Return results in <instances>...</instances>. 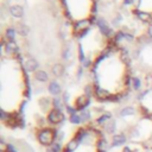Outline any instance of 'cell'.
Listing matches in <instances>:
<instances>
[{
  "mask_svg": "<svg viewBox=\"0 0 152 152\" xmlns=\"http://www.w3.org/2000/svg\"><path fill=\"white\" fill-rule=\"evenodd\" d=\"M5 152H18V151H17V148H15V147H14L12 144H7Z\"/></svg>",
  "mask_w": 152,
  "mask_h": 152,
  "instance_id": "33",
  "label": "cell"
},
{
  "mask_svg": "<svg viewBox=\"0 0 152 152\" xmlns=\"http://www.w3.org/2000/svg\"><path fill=\"white\" fill-rule=\"evenodd\" d=\"M24 66H25V70H26L27 72H36V71L38 70V68H39V63H38V61H37L36 58L28 57V58L25 61Z\"/></svg>",
  "mask_w": 152,
  "mask_h": 152,
  "instance_id": "8",
  "label": "cell"
},
{
  "mask_svg": "<svg viewBox=\"0 0 152 152\" xmlns=\"http://www.w3.org/2000/svg\"><path fill=\"white\" fill-rule=\"evenodd\" d=\"M63 138H64V133H63L61 129H57V131L55 132V139H56V141L61 142V141L63 140Z\"/></svg>",
  "mask_w": 152,
  "mask_h": 152,
  "instance_id": "30",
  "label": "cell"
},
{
  "mask_svg": "<svg viewBox=\"0 0 152 152\" xmlns=\"http://www.w3.org/2000/svg\"><path fill=\"white\" fill-rule=\"evenodd\" d=\"M34 80L40 82V83H45L49 81V74L45 71V70H40L38 69L36 72H34Z\"/></svg>",
  "mask_w": 152,
  "mask_h": 152,
  "instance_id": "14",
  "label": "cell"
},
{
  "mask_svg": "<svg viewBox=\"0 0 152 152\" xmlns=\"http://www.w3.org/2000/svg\"><path fill=\"white\" fill-rule=\"evenodd\" d=\"M95 93V87H93V86H90V84H87L86 87H84V94L90 99L91 97V95Z\"/></svg>",
  "mask_w": 152,
  "mask_h": 152,
  "instance_id": "28",
  "label": "cell"
},
{
  "mask_svg": "<svg viewBox=\"0 0 152 152\" xmlns=\"http://www.w3.org/2000/svg\"><path fill=\"white\" fill-rule=\"evenodd\" d=\"M93 19H94V17L84 18V19H78V20L74 21V23H72L74 34L80 33V32H82V31H83V30H86V28H89V27H90V25H91L93 23H95Z\"/></svg>",
  "mask_w": 152,
  "mask_h": 152,
  "instance_id": "2",
  "label": "cell"
},
{
  "mask_svg": "<svg viewBox=\"0 0 152 152\" xmlns=\"http://www.w3.org/2000/svg\"><path fill=\"white\" fill-rule=\"evenodd\" d=\"M78 144H80V142H78L75 138L71 139V140H69V142L64 146V151H63V152H74V151H76Z\"/></svg>",
  "mask_w": 152,
  "mask_h": 152,
  "instance_id": "18",
  "label": "cell"
},
{
  "mask_svg": "<svg viewBox=\"0 0 152 152\" xmlns=\"http://www.w3.org/2000/svg\"><path fill=\"white\" fill-rule=\"evenodd\" d=\"M83 66L81 65V66H78V69H77V78H81L82 77V72H83Z\"/></svg>",
  "mask_w": 152,
  "mask_h": 152,
  "instance_id": "39",
  "label": "cell"
},
{
  "mask_svg": "<svg viewBox=\"0 0 152 152\" xmlns=\"http://www.w3.org/2000/svg\"><path fill=\"white\" fill-rule=\"evenodd\" d=\"M80 115H81L82 122H87V121H89L90 118H91V113H90V110H88V109L82 110V112L80 113Z\"/></svg>",
  "mask_w": 152,
  "mask_h": 152,
  "instance_id": "26",
  "label": "cell"
},
{
  "mask_svg": "<svg viewBox=\"0 0 152 152\" xmlns=\"http://www.w3.org/2000/svg\"><path fill=\"white\" fill-rule=\"evenodd\" d=\"M131 84H132V88H133L134 90H139V89L141 88V81H140L139 77L133 76V77L131 78Z\"/></svg>",
  "mask_w": 152,
  "mask_h": 152,
  "instance_id": "25",
  "label": "cell"
},
{
  "mask_svg": "<svg viewBox=\"0 0 152 152\" xmlns=\"http://www.w3.org/2000/svg\"><path fill=\"white\" fill-rule=\"evenodd\" d=\"M125 142H126V135L122 134V133H119V134H114V135H113L110 146H112V147H118V146L124 145Z\"/></svg>",
  "mask_w": 152,
  "mask_h": 152,
  "instance_id": "12",
  "label": "cell"
},
{
  "mask_svg": "<svg viewBox=\"0 0 152 152\" xmlns=\"http://www.w3.org/2000/svg\"><path fill=\"white\" fill-rule=\"evenodd\" d=\"M125 39H126V40H128V42H133V40H134V36H133V34H131V33L125 32Z\"/></svg>",
  "mask_w": 152,
  "mask_h": 152,
  "instance_id": "35",
  "label": "cell"
},
{
  "mask_svg": "<svg viewBox=\"0 0 152 152\" xmlns=\"http://www.w3.org/2000/svg\"><path fill=\"white\" fill-rule=\"evenodd\" d=\"M135 113V109H134V107H132V106H126V107H124V108H121V110H120V116H122V118H125V116H131V115H133Z\"/></svg>",
  "mask_w": 152,
  "mask_h": 152,
  "instance_id": "20",
  "label": "cell"
},
{
  "mask_svg": "<svg viewBox=\"0 0 152 152\" xmlns=\"http://www.w3.org/2000/svg\"><path fill=\"white\" fill-rule=\"evenodd\" d=\"M69 96H70V95H69V93H68V91H65V93H63V97H62V100H63V102H64L65 104H68L66 102L69 101Z\"/></svg>",
  "mask_w": 152,
  "mask_h": 152,
  "instance_id": "36",
  "label": "cell"
},
{
  "mask_svg": "<svg viewBox=\"0 0 152 152\" xmlns=\"http://www.w3.org/2000/svg\"><path fill=\"white\" fill-rule=\"evenodd\" d=\"M51 148H52L55 152H61V151H62V145H61V142L55 141V142L51 145Z\"/></svg>",
  "mask_w": 152,
  "mask_h": 152,
  "instance_id": "32",
  "label": "cell"
},
{
  "mask_svg": "<svg viewBox=\"0 0 152 152\" xmlns=\"http://www.w3.org/2000/svg\"><path fill=\"white\" fill-rule=\"evenodd\" d=\"M122 152H133V151L131 150V147H128V146H125V147L122 148Z\"/></svg>",
  "mask_w": 152,
  "mask_h": 152,
  "instance_id": "41",
  "label": "cell"
},
{
  "mask_svg": "<svg viewBox=\"0 0 152 152\" xmlns=\"http://www.w3.org/2000/svg\"><path fill=\"white\" fill-rule=\"evenodd\" d=\"M15 34H17V30L12 26H8L5 30V39L7 42H14L15 40Z\"/></svg>",
  "mask_w": 152,
  "mask_h": 152,
  "instance_id": "17",
  "label": "cell"
},
{
  "mask_svg": "<svg viewBox=\"0 0 152 152\" xmlns=\"http://www.w3.org/2000/svg\"><path fill=\"white\" fill-rule=\"evenodd\" d=\"M147 37H148L150 39H152V23L147 26Z\"/></svg>",
  "mask_w": 152,
  "mask_h": 152,
  "instance_id": "37",
  "label": "cell"
},
{
  "mask_svg": "<svg viewBox=\"0 0 152 152\" xmlns=\"http://www.w3.org/2000/svg\"><path fill=\"white\" fill-rule=\"evenodd\" d=\"M141 5V0H133V6H134V10H138Z\"/></svg>",
  "mask_w": 152,
  "mask_h": 152,
  "instance_id": "38",
  "label": "cell"
},
{
  "mask_svg": "<svg viewBox=\"0 0 152 152\" xmlns=\"http://www.w3.org/2000/svg\"><path fill=\"white\" fill-rule=\"evenodd\" d=\"M63 106H65V103L63 102V100H62L61 97H58V96H55V97L52 99V108L62 110Z\"/></svg>",
  "mask_w": 152,
  "mask_h": 152,
  "instance_id": "23",
  "label": "cell"
},
{
  "mask_svg": "<svg viewBox=\"0 0 152 152\" xmlns=\"http://www.w3.org/2000/svg\"><path fill=\"white\" fill-rule=\"evenodd\" d=\"M38 106H39V108H40L43 112H48L49 107L52 106V100H50V99L46 97V96H43V97H40V99L38 100Z\"/></svg>",
  "mask_w": 152,
  "mask_h": 152,
  "instance_id": "15",
  "label": "cell"
},
{
  "mask_svg": "<svg viewBox=\"0 0 152 152\" xmlns=\"http://www.w3.org/2000/svg\"><path fill=\"white\" fill-rule=\"evenodd\" d=\"M122 5H124V6L133 5V0H122Z\"/></svg>",
  "mask_w": 152,
  "mask_h": 152,
  "instance_id": "40",
  "label": "cell"
},
{
  "mask_svg": "<svg viewBox=\"0 0 152 152\" xmlns=\"http://www.w3.org/2000/svg\"><path fill=\"white\" fill-rule=\"evenodd\" d=\"M151 81H152V75H151Z\"/></svg>",
  "mask_w": 152,
  "mask_h": 152,
  "instance_id": "43",
  "label": "cell"
},
{
  "mask_svg": "<svg viewBox=\"0 0 152 152\" xmlns=\"http://www.w3.org/2000/svg\"><path fill=\"white\" fill-rule=\"evenodd\" d=\"M91 65V59L90 58H86V61L82 63V66L83 68H89Z\"/></svg>",
  "mask_w": 152,
  "mask_h": 152,
  "instance_id": "34",
  "label": "cell"
},
{
  "mask_svg": "<svg viewBox=\"0 0 152 152\" xmlns=\"http://www.w3.org/2000/svg\"><path fill=\"white\" fill-rule=\"evenodd\" d=\"M96 147L100 152H106L108 148H109V144L107 142L106 139H99L97 140V144H96Z\"/></svg>",
  "mask_w": 152,
  "mask_h": 152,
  "instance_id": "22",
  "label": "cell"
},
{
  "mask_svg": "<svg viewBox=\"0 0 152 152\" xmlns=\"http://www.w3.org/2000/svg\"><path fill=\"white\" fill-rule=\"evenodd\" d=\"M48 91L51 95H53V96H58L62 93V87H61V84L56 80H53V81H50L49 82V84H48Z\"/></svg>",
  "mask_w": 152,
  "mask_h": 152,
  "instance_id": "10",
  "label": "cell"
},
{
  "mask_svg": "<svg viewBox=\"0 0 152 152\" xmlns=\"http://www.w3.org/2000/svg\"><path fill=\"white\" fill-rule=\"evenodd\" d=\"M15 30H17V33H18L19 36H21V37H26V36H28V33H30V26L26 25V24H24V23H19V24L17 25Z\"/></svg>",
  "mask_w": 152,
  "mask_h": 152,
  "instance_id": "16",
  "label": "cell"
},
{
  "mask_svg": "<svg viewBox=\"0 0 152 152\" xmlns=\"http://www.w3.org/2000/svg\"><path fill=\"white\" fill-rule=\"evenodd\" d=\"M115 120H113V119H110V120H108L102 127H103V129L107 132V133H113L114 131H115Z\"/></svg>",
  "mask_w": 152,
  "mask_h": 152,
  "instance_id": "21",
  "label": "cell"
},
{
  "mask_svg": "<svg viewBox=\"0 0 152 152\" xmlns=\"http://www.w3.org/2000/svg\"><path fill=\"white\" fill-rule=\"evenodd\" d=\"M1 48H2V50H5L8 55H18V52H19V46H18V44L15 43V40H14V42H7V40L4 38L2 42H1Z\"/></svg>",
  "mask_w": 152,
  "mask_h": 152,
  "instance_id": "5",
  "label": "cell"
},
{
  "mask_svg": "<svg viewBox=\"0 0 152 152\" xmlns=\"http://www.w3.org/2000/svg\"><path fill=\"white\" fill-rule=\"evenodd\" d=\"M45 152H55V151H53V150H52L51 147H49V148H48V150H46Z\"/></svg>",
  "mask_w": 152,
  "mask_h": 152,
  "instance_id": "42",
  "label": "cell"
},
{
  "mask_svg": "<svg viewBox=\"0 0 152 152\" xmlns=\"http://www.w3.org/2000/svg\"><path fill=\"white\" fill-rule=\"evenodd\" d=\"M71 55H72V51H71V48L69 45L64 46L63 48V51H62V58L64 61H69L71 58Z\"/></svg>",
  "mask_w": 152,
  "mask_h": 152,
  "instance_id": "24",
  "label": "cell"
},
{
  "mask_svg": "<svg viewBox=\"0 0 152 152\" xmlns=\"http://www.w3.org/2000/svg\"><path fill=\"white\" fill-rule=\"evenodd\" d=\"M8 12H10V14H11L13 18H15V19H20V18L24 17V7H23L21 5H18V4L10 6V7H8Z\"/></svg>",
  "mask_w": 152,
  "mask_h": 152,
  "instance_id": "9",
  "label": "cell"
},
{
  "mask_svg": "<svg viewBox=\"0 0 152 152\" xmlns=\"http://www.w3.org/2000/svg\"><path fill=\"white\" fill-rule=\"evenodd\" d=\"M64 107H65V110H66V113H68L69 115H72V114H75V113L77 112V109H76L75 107H71L70 104H65Z\"/></svg>",
  "mask_w": 152,
  "mask_h": 152,
  "instance_id": "31",
  "label": "cell"
},
{
  "mask_svg": "<svg viewBox=\"0 0 152 152\" xmlns=\"http://www.w3.org/2000/svg\"><path fill=\"white\" fill-rule=\"evenodd\" d=\"M46 120L51 125H58V124H62L64 121V114H63L62 110L52 108V109L49 110L48 116H46Z\"/></svg>",
  "mask_w": 152,
  "mask_h": 152,
  "instance_id": "3",
  "label": "cell"
},
{
  "mask_svg": "<svg viewBox=\"0 0 152 152\" xmlns=\"http://www.w3.org/2000/svg\"><path fill=\"white\" fill-rule=\"evenodd\" d=\"M69 120H70V122H71V124H74V125H80V124L82 122L81 115H80V114H77V113H75V114L70 115Z\"/></svg>",
  "mask_w": 152,
  "mask_h": 152,
  "instance_id": "27",
  "label": "cell"
},
{
  "mask_svg": "<svg viewBox=\"0 0 152 152\" xmlns=\"http://www.w3.org/2000/svg\"><path fill=\"white\" fill-rule=\"evenodd\" d=\"M94 95H95L99 100H109V97H110V93H109L107 89H104V88H102V87H99V86L95 87V93H94Z\"/></svg>",
  "mask_w": 152,
  "mask_h": 152,
  "instance_id": "11",
  "label": "cell"
},
{
  "mask_svg": "<svg viewBox=\"0 0 152 152\" xmlns=\"http://www.w3.org/2000/svg\"><path fill=\"white\" fill-rule=\"evenodd\" d=\"M95 24H96V26L100 28V31H101V33H102L103 36L110 37V36L113 34V28L107 24V21H106L104 19L97 18V19L95 20Z\"/></svg>",
  "mask_w": 152,
  "mask_h": 152,
  "instance_id": "4",
  "label": "cell"
},
{
  "mask_svg": "<svg viewBox=\"0 0 152 152\" xmlns=\"http://www.w3.org/2000/svg\"><path fill=\"white\" fill-rule=\"evenodd\" d=\"M112 119V114L109 113V112H104V113H102L97 119H96V124L97 125H100V126H103L108 120H110Z\"/></svg>",
  "mask_w": 152,
  "mask_h": 152,
  "instance_id": "19",
  "label": "cell"
},
{
  "mask_svg": "<svg viewBox=\"0 0 152 152\" xmlns=\"http://www.w3.org/2000/svg\"><path fill=\"white\" fill-rule=\"evenodd\" d=\"M51 72L55 77H62L65 72V68L62 63H55L51 68Z\"/></svg>",
  "mask_w": 152,
  "mask_h": 152,
  "instance_id": "13",
  "label": "cell"
},
{
  "mask_svg": "<svg viewBox=\"0 0 152 152\" xmlns=\"http://www.w3.org/2000/svg\"><path fill=\"white\" fill-rule=\"evenodd\" d=\"M86 55H84V52H83V48H82V44H78V61L81 62V63H83L84 61H86Z\"/></svg>",
  "mask_w": 152,
  "mask_h": 152,
  "instance_id": "29",
  "label": "cell"
},
{
  "mask_svg": "<svg viewBox=\"0 0 152 152\" xmlns=\"http://www.w3.org/2000/svg\"><path fill=\"white\" fill-rule=\"evenodd\" d=\"M55 132L51 128H43L37 133V139L43 146H51L55 142Z\"/></svg>",
  "mask_w": 152,
  "mask_h": 152,
  "instance_id": "1",
  "label": "cell"
},
{
  "mask_svg": "<svg viewBox=\"0 0 152 152\" xmlns=\"http://www.w3.org/2000/svg\"><path fill=\"white\" fill-rule=\"evenodd\" d=\"M133 14L142 23H150L152 21V13L148 11H141V10H132Z\"/></svg>",
  "mask_w": 152,
  "mask_h": 152,
  "instance_id": "7",
  "label": "cell"
},
{
  "mask_svg": "<svg viewBox=\"0 0 152 152\" xmlns=\"http://www.w3.org/2000/svg\"><path fill=\"white\" fill-rule=\"evenodd\" d=\"M89 104H90V99H89L86 94L80 95V96L75 100V108H76L77 110H80V112L84 110Z\"/></svg>",
  "mask_w": 152,
  "mask_h": 152,
  "instance_id": "6",
  "label": "cell"
}]
</instances>
